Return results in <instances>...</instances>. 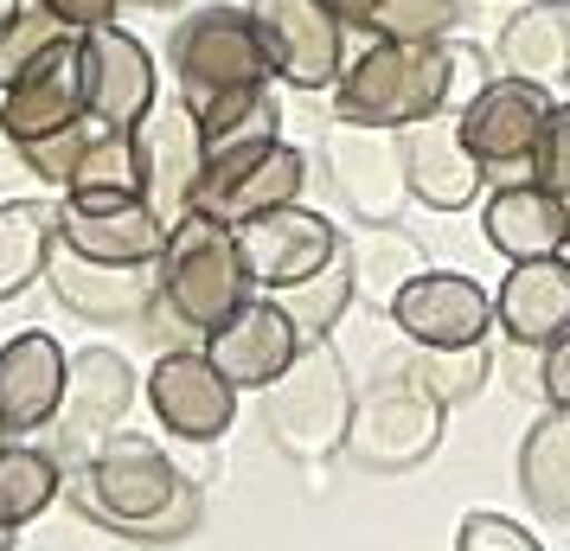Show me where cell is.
I'll use <instances>...</instances> for the list:
<instances>
[{"mask_svg":"<svg viewBox=\"0 0 570 551\" xmlns=\"http://www.w3.org/2000/svg\"><path fill=\"white\" fill-rule=\"evenodd\" d=\"M20 7H27V0H0V20H7V13H20Z\"/></svg>","mask_w":570,"mask_h":551,"instance_id":"obj_43","label":"cell"},{"mask_svg":"<svg viewBox=\"0 0 570 551\" xmlns=\"http://www.w3.org/2000/svg\"><path fill=\"white\" fill-rule=\"evenodd\" d=\"M155 269H160V308H174L199 334V346L257 295L250 269H244V250H237V232L206 218V211H186L167 232V250H160Z\"/></svg>","mask_w":570,"mask_h":551,"instance_id":"obj_3","label":"cell"},{"mask_svg":"<svg viewBox=\"0 0 570 551\" xmlns=\"http://www.w3.org/2000/svg\"><path fill=\"white\" fill-rule=\"evenodd\" d=\"M129 404H135V366L116 346H83V353H71L65 404H58V423H52V455L58 462H71V455L90 462L116 436V423L129 417Z\"/></svg>","mask_w":570,"mask_h":551,"instance_id":"obj_15","label":"cell"},{"mask_svg":"<svg viewBox=\"0 0 570 551\" xmlns=\"http://www.w3.org/2000/svg\"><path fill=\"white\" fill-rule=\"evenodd\" d=\"M468 0H379V13L365 20L360 39H397V46H442L462 39Z\"/></svg>","mask_w":570,"mask_h":551,"instance_id":"obj_33","label":"cell"},{"mask_svg":"<svg viewBox=\"0 0 570 551\" xmlns=\"http://www.w3.org/2000/svg\"><path fill=\"white\" fill-rule=\"evenodd\" d=\"M276 302L288 308V321H295V334H302V341H334V327L346 321V308L360 302V283H353V257L340 250L327 269H314L308 283L283 289Z\"/></svg>","mask_w":570,"mask_h":551,"instance_id":"obj_31","label":"cell"},{"mask_svg":"<svg viewBox=\"0 0 570 551\" xmlns=\"http://www.w3.org/2000/svg\"><path fill=\"white\" fill-rule=\"evenodd\" d=\"M167 218L141 193H65L58 199V244H71L90 263L155 269L167 250Z\"/></svg>","mask_w":570,"mask_h":551,"instance_id":"obj_11","label":"cell"},{"mask_svg":"<svg viewBox=\"0 0 570 551\" xmlns=\"http://www.w3.org/2000/svg\"><path fill=\"white\" fill-rule=\"evenodd\" d=\"M442 411L436 397L416 385L411 372L397 366L385 378H372L360 392V411H353V436H346V455L372 474H404L416 462H430L442 443Z\"/></svg>","mask_w":570,"mask_h":551,"instance_id":"obj_6","label":"cell"},{"mask_svg":"<svg viewBox=\"0 0 570 551\" xmlns=\"http://www.w3.org/2000/svg\"><path fill=\"white\" fill-rule=\"evenodd\" d=\"M519 500L532 506V520L570 525V411H544L519 436Z\"/></svg>","mask_w":570,"mask_h":551,"instance_id":"obj_26","label":"cell"},{"mask_svg":"<svg viewBox=\"0 0 570 551\" xmlns=\"http://www.w3.org/2000/svg\"><path fill=\"white\" fill-rule=\"evenodd\" d=\"M199 129H206V160L244 155V148H269V141H283V104H276L269 83L232 90V97H218V104L199 109Z\"/></svg>","mask_w":570,"mask_h":551,"instance_id":"obj_29","label":"cell"},{"mask_svg":"<svg viewBox=\"0 0 570 551\" xmlns=\"http://www.w3.org/2000/svg\"><path fill=\"white\" fill-rule=\"evenodd\" d=\"M58 39H71V27H65V20H52L39 0H27L20 13H7V20H0V90L27 78L32 65L58 46Z\"/></svg>","mask_w":570,"mask_h":551,"instance_id":"obj_34","label":"cell"},{"mask_svg":"<svg viewBox=\"0 0 570 551\" xmlns=\"http://www.w3.org/2000/svg\"><path fill=\"white\" fill-rule=\"evenodd\" d=\"M404 167H411V199L430 211H468L488 193V167L468 148L462 109H442L430 122L404 129Z\"/></svg>","mask_w":570,"mask_h":551,"instance_id":"obj_21","label":"cell"},{"mask_svg":"<svg viewBox=\"0 0 570 551\" xmlns=\"http://www.w3.org/2000/svg\"><path fill=\"white\" fill-rule=\"evenodd\" d=\"M65 494V462L39 443H0V532L32 525Z\"/></svg>","mask_w":570,"mask_h":551,"instance_id":"obj_30","label":"cell"},{"mask_svg":"<svg viewBox=\"0 0 570 551\" xmlns=\"http://www.w3.org/2000/svg\"><path fill=\"white\" fill-rule=\"evenodd\" d=\"M302 346L308 341L295 334V321H288L283 302L276 295H250L218 334H206V360L232 378L237 392H269L302 360Z\"/></svg>","mask_w":570,"mask_h":551,"instance_id":"obj_18","label":"cell"},{"mask_svg":"<svg viewBox=\"0 0 570 551\" xmlns=\"http://www.w3.org/2000/svg\"><path fill=\"white\" fill-rule=\"evenodd\" d=\"M78 58H83V104H90V122H97V129L129 135L135 122L160 104L155 52H148L129 27L109 20V27L78 32Z\"/></svg>","mask_w":570,"mask_h":551,"instance_id":"obj_14","label":"cell"},{"mask_svg":"<svg viewBox=\"0 0 570 551\" xmlns=\"http://www.w3.org/2000/svg\"><path fill=\"white\" fill-rule=\"evenodd\" d=\"M58 250V206L46 199H7L0 206V302L27 295Z\"/></svg>","mask_w":570,"mask_h":551,"instance_id":"obj_28","label":"cell"},{"mask_svg":"<svg viewBox=\"0 0 570 551\" xmlns=\"http://www.w3.org/2000/svg\"><path fill=\"white\" fill-rule=\"evenodd\" d=\"M455 551H544V545L507 513H468L455 525Z\"/></svg>","mask_w":570,"mask_h":551,"instance_id":"obj_38","label":"cell"},{"mask_svg":"<svg viewBox=\"0 0 570 551\" xmlns=\"http://www.w3.org/2000/svg\"><path fill=\"white\" fill-rule=\"evenodd\" d=\"M135 141V180H141V199L180 225L193 199H199V180H206V129H199V109L186 97H160L141 122L129 129Z\"/></svg>","mask_w":570,"mask_h":551,"instance_id":"obj_9","label":"cell"},{"mask_svg":"<svg viewBox=\"0 0 570 551\" xmlns=\"http://www.w3.org/2000/svg\"><path fill=\"white\" fill-rule=\"evenodd\" d=\"M257 46L269 58V78L288 90H334L346 58H353V27L327 0H244Z\"/></svg>","mask_w":570,"mask_h":551,"instance_id":"obj_7","label":"cell"},{"mask_svg":"<svg viewBox=\"0 0 570 551\" xmlns=\"http://www.w3.org/2000/svg\"><path fill=\"white\" fill-rule=\"evenodd\" d=\"M122 7H148V13H180V7H193V0H122Z\"/></svg>","mask_w":570,"mask_h":551,"instance_id":"obj_42","label":"cell"},{"mask_svg":"<svg viewBox=\"0 0 570 551\" xmlns=\"http://www.w3.org/2000/svg\"><path fill=\"white\" fill-rule=\"evenodd\" d=\"M493 71L564 97L570 90V0H519L493 32Z\"/></svg>","mask_w":570,"mask_h":551,"instance_id":"obj_23","label":"cell"},{"mask_svg":"<svg viewBox=\"0 0 570 551\" xmlns=\"http://www.w3.org/2000/svg\"><path fill=\"white\" fill-rule=\"evenodd\" d=\"M148 411L174 443H218L237 423V385L206 360V346H167L148 372Z\"/></svg>","mask_w":570,"mask_h":551,"instance_id":"obj_13","label":"cell"},{"mask_svg":"<svg viewBox=\"0 0 570 551\" xmlns=\"http://www.w3.org/2000/svg\"><path fill=\"white\" fill-rule=\"evenodd\" d=\"M346 257H353L360 302L385 308V315H391V302L430 269V263H423V244H416L411 232H397V225H360V237H346Z\"/></svg>","mask_w":570,"mask_h":551,"instance_id":"obj_27","label":"cell"},{"mask_svg":"<svg viewBox=\"0 0 570 551\" xmlns=\"http://www.w3.org/2000/svg\"><path fill=\"white\" fill-rule=\"evenodd\" d=\"M327 7H334V13H340V20H346L353 32H365V20L379 13V0H327Z\"/></svg>","mask_w":570,"mask_h":551,"instance_id":"obj_41","label":"cell"},{"mask_svg":"<svg viewBox=\"0 0 570 551\" xmlns=\"http://www.w3.org/2000/svg\"><path fill=\"white\" fill-rule=\"evenodd\" d=\"M90 141H97V122H78V129H65V135L27 141V148H20V160H27L32 174H39V186H58V193H71V180H78L83 155H90Z\"/></svg>","mask_w":570,"mask_h":551,"instance_id":"obj_36","label":"cell"},{"mask_svg":"<svg viewBox=\"0 0 570 551\" xmlns=\"http://www.w3.org/2000/svg\"><path fill=\"white\" fill-rule=\"evenodd\" d=\"M558 104L564 97H551V90H539V83H525V78H493L481 97H468L462 135H468V148L481 155L488 180L493 174L500 180H532V155H539Z\"/></svg>","mask_w":570,"mask_h":551,"instance_id":"obj_10","label":"cell"},{"mask_svg":"<svg viewBox=\"0 0 570 551\" xmlns=\"http://www.w3.org/2000/svg\"><path fill=\"white\" fill-rule=\"evenodd\" d=\"M391 321L411 346H481L493 327V295L462 269H423L391 302Z\"/></svg>","mask_w":570,"mask_h":551,"instance_id":"obj_20","label":"cell"},{"mask_svg":"<svg viewBox=\"0 0 570 551\" xmlns=\"http://www.w3.org/2000/svg\"><path fill=\"white\" fill-rule=\"evenodd\" d=\"M302 186H308V155L295 141H269V148H244V155L206 160V180L193 211H206L218 225H250L263 211L302 206Z\"/></svg>","mask_w":570,"mask_h":551,"instance_id":"obj_12","label":"cell"},{"mask_svg":"<svg viewBox=\"0 0 570 551\" xmlns=\"http://www.w3.org/2000/svg\"><path fill=\"white\" fill-rule=\"evenodd\" d=\"M71 500L90 520H104L109 532H129L141 545H174L199 525V488L167 462L160 443L122 436V430L78 469Z\"/></svg>","mask_w":570,"mask_h":551,"instance_id":"obj_1","label":"cell"},{"mask_svg":"<svg viewBox=\"0 0 570 551\" xmlns=\"http://www.w3.org/2000/svg\"><path fill=\"white\" fill-rule=\"evenodd\" d=\"M481 237L507 263H539L570 250V211L539 180H500L481 206Z\"/></svg>","mask_w":570,"mask_h":551,"instance_id":"obj_24","label":"cell"},{"mask_svg":"<svg viewBox=\"0 0 570 551\" xmlns=\"http://www.w3.org/2000/svg\"><path fill=\"white\" fill-rule=\"evenodd\" d=\"M353 411H360V392H353V372L334 353V341H308L302 360L263 392L269 443L283 449L288 462H327V455H340L346 436H353Z\"/></svg>","mask_w":570,"mask_h":551,"instance_id":"obj_4","label":"cell"},{"mask_svg":"<svg viewBox=\"0 0 570 551\" xmlns=\"http://www.w3.org/2000/svg\"><path fill=\"white\" fill-rule=\"evenodd\" d=\"M0 551H7V532H0Z\"/></svg>","mask_w":570,"mask_h":551,"instance_id":"obj_44","label":"cell"},{"mask_svg":"<svg viewBox=\"0 0 570 551\" xmlns=\"http://www.w3.org/2000/svg\"><path fill=\"white\" fill-rule=\"evenodd\" d=\"M52 20H65L71 32H90V27H109L122 13V0H39Z\"/></svg>","mask_w":570,"mask_h":551,"instance_id":"obj_40","label":"cell"},{"mask_svg":"<svg viewBox=\"0 0 570 551\" xmlns=\"http://www.w3.org/2000/svg\"><path fill=\"white\" fill-rule=\"evenodd\" d=\"M65 378H71V353L46 334L27 327L0 346V436H39L58 423L65 404Z\"/></svg>","mask_w":570,"mask_h":551,"instance_id":"obj_22","label":"cell"},{"mask_svg":"<svg viewBox=\"0 0 570 551\" xmlns=\"http://www.w3.org/2000/svg\"><path fill=\"white\" fill-rule=\"evenodd\" d=\"M442 109H455V39H442V46L365 39L334 83V122L411 129Z\"/></svg>","mask_w":570,"mask_h":551,"instance_id":"obj_2","label":"cell"},{"mask_svg":"<svg viewBox=\"0 0 570 551\" xmlns=\"http://www.w3.org/2000/svg\"><path fill=\"white\" fill-rule=\"evenodd\" d=\"M539 392H544V404L570 411V327L539 353Z\"/></svg>","mask_w":570,"mask_h":551,"instance_id":"obj_39","label":"cell"},{"mask_svg":"<svg viewBox=\"0 0 570 551\" xmlns=\"http://www.w3.org/2000/svg\"><path fill=\"white\" fill-rule=\"evenodd\" d=\"M71 193H141V180H135V141H129V135L97 129V141H90V155H83Z\"/></svg>","mask_w":570,"mask_h":551,"instance_id":"obj_35","label":"cell"},{"mask_svg":"<svg viewBox=\"0 0 570 551\" xmlns=\"http://www.w3.org/2000/svg\"><path fill=\"white\" fill-rule=\"evenodd\" d=\"M167 71L180 83V97L193 109L218 104V97H232V90H257L269 83V58L257 46V27H250V13L244 7H193L180 13V27L167 39Z\"/></svg>","mask_w":570,"mask_h":551,"instance_id":"obj_5","label":"cell"},{"mask_svg":"<svg viewBox=\"0 0 570 551\" xmlns=\"http://www.w3.org/2000/svg\"><path fill=\"white\" fill-rule=\"evenodd\" d=\"M493 327L513 346H544L570 327V257L507 263V283L493 289Z\"/></svg>","mask_w":570,"mask_h":551,"instance_id":"obj_25","label":"cell"},{"mask_svg":"<svg viewBox=\"0 0 570 551\" xmlns=\"http://www.w3.org/2000/svg\"><path fill=\"white\" fill-rule=\"evenodd\" d=\"M78 122H90V104H83V58H78V32H71L20 83L0 90V135L13 148H27V141L65 135Z\"/></svg>","mask_w":570,"mask_h":551,"instance_id":"obj_17","label":"cell"},{"mask_svg":"<svg viewBox=\"0 0 570 551\" xmlns=\"http://www.w3.org/2000/svg\"><path fill=\"white\" fill-rule=\"evenodd\" d=\"M404 372L436 397L442 411H455L468 397H481V385H488V372H493V353H488V341L481 346H411Z\"/></svg>","mask_w":570,"mask_h":551,"instance_id":"obj_32","label":"cell"},{"mask_svg":"<svg viewBox=\"0 0 570 551\" xmlns=\"http://www.w3.org/2000/svg\"><path fill=\"white\" fill-rule=\"evenodd\" d=\"M334 199L353 211V225H397L411 211V167H404V129H365L334 122L321 141Z\"/></svg>","mask_w":570,"mask_h":551,"instance_id":"obj_8","label":"cell"},{"mask_svg":"<svg viewBox=\"0 0 570 551\" xmlns=\"http://www.w3.org/2000/svg\"><path fill=\"white\" fill-rule=\"evenodd\" d=\"M46 283H52L58 308L65 315L90 321V327H129L148 321V308L160 302V269H122V263H90L71 244H58L46 263Z\"/></svg>","mask_w":570,"mask_h":551,"instance_id":"obj_19","label":"cell"},{"mask_svg":"<svg viewBox=\"0 0 570 551\" xmlns=\"http://www.w3.org/2000/svg\"><path fill=\"white\" fill-rule=\"evenodd\" d=\"M237 250H244V269H250L257 289L283 295L295 283H308L314 269H327L346 250V237L334 232L327 211L283 206V211H263L250 225H237Z\"/></svg>","mask_w":570,"mask_h":551,"instance_id":"obj_16","label":"cell"},{"mask_svg":"<svg viewBox=\"0 0 570 551\" xmlns=\"http://www.w3.org/2000/svg\"><path fill=\"white\" fill-rule=\"evenodd\" d=\"M532 180H539L551 199H564V211H570V104H558L551 129H544L539 155H532Z\"/></svg>","mask_w":570,"mask_h":551,"instance_id":"obj_37","label":"cell"}]
</instances>
